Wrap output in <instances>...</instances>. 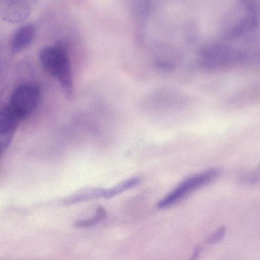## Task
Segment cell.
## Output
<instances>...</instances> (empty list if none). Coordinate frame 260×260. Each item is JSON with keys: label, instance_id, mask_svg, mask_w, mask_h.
<instances>
[{"label": "cell", "instance_id": "6da1fadb", "mask_svg": "<svg viewBox=\"0 0 260 260\" xmlns=\"http://www.w3.org/2000/svg\"><path fill=\"white\" fill-rule=\"evenodd\" d=\"M41 64L45 70L59 82L66 98L74 96L72 75L67 48L62 43L42 48L39 53Z\"/></svg>", "mask_w": 260, "mask_h": 260}, {"label": "cell", "instance_id": "7a4b0ae2", "mask_svg": "<svg viewBox=\"0 0 260 260\" xmlns=\"http://www.w3.org/2000/svg\"><path fill=\"white\" fill-rule=\"evenodd\" d=\"M220 171L212 168L187 177L157 204L158 209H165L177 204L189 193L214 180Z\"/></svg>", "mask_w": 260, "mask_h": 260}, {"label": "cell", "instance_id": "3957f363", "mask_svg": "<svg viewBox=\"0 0 260 260\" xmlns=\"http://www.w3.org/2000/svg\"><path fill=\"white\" fill-rule=\"evenodd\" d=\"M40 96V89L37 85L24 83L14 90L8 105L16 116L21 120L36 109Z\"/></svg>", "mask_w": 260, "mask_h": 260}, {"label": "cell", "instance_id": "277c9868", "mask_svg": "<svg viewBox=\"0 0 260 260\" xmlns=\"http://www.w3.org/2000/svg\"><path fill=\"white\" fill-rule=\"evenodd\" d=\"M30 6L25 1H10L4 3L1 10L3 19L10 23H19L29 16Z\"/></svg>", "mask_w": 260, "mask_h": 260}, {"label": "cell", "instance_id": "5b68a950", "mask_svg": "<svg viewBox=\"0 0 260 260\" xmlns=\"http://www.w3.org/2000/svg\"><path fill=\"white\" fill-rule=\"evenodd\" d=\"M105 193V188H104L85 187L67 196L62 200V203L65 205H70L101 198H104Z\"/></svg>", "mask_w": 260, "mask_h": 260}, {"label": "cell", "instance_id": "8992f818", "mask_svg": "<svg viewBox=\"0 0 260 260\" xmlns=\"http://www.w3.org/2000/svg\"><path fill=\"white\" fill-rule=\"evenodd\" d=\"M35 32V27L31 24L23 25L16 30L10 42L12 52H18L26 47L32 41Z\"/></svg>", "mask_w": 260, "mask_h": 260}, {"label": "cell", "instance_id": "52a82bcc", "mask_svg": "<svg viewBox=\"0 0 260 260\" xmlns=\"http://www.w3.org/2000/svg\"><path fill=\"white\" fill-rule=\"evenodd\" d=\"M20 121L8 104L0 103V135H7L13 132Z\"/></svg>", "mask_w": 260, "mask_h": 260}, {"label": "cell", "instance_id": "ba28073f", "mask_svg": "<svg viewBox=\"0 0 260 260\" xmlns=\"http://www.w3.org/2000/svg\"><path fill=\"white\" fill-rule=\"evenodd\" d=\"M140 182L141 179L137 176L127 178L110 188H105L104 198L110 199L116 196L130 188L136 186L139 184Z\"/></svg>", "mask_w": 260, "mask_h": 260}, {"label": "cell", "instance_id": "9c48e42d", "mask_svg": "<svg viewBox=\"0 0 260 260\" xmlns=\"http://www.w3.org/2000/svg\"><path fill=\"white\" fill-rule=\"evenodd\" d=\"M107 215L106 210L102 206L96 208L95 214L92 217L81 219L74 223V226L76 228H85L93 226L105 219Z\"/></svg>", "mask_w": 260, "mask_h": 260}, {"label": "cell", "instance_id": "30bf717a", "mask_svg": "<svg viewBox=\"0 0 260 260\" xmlns=\"http://www.w3.org/2000/svg\"><path fill=\"white\" fill-rule=\"evenodd\" d=\"M226 226L222 225L215 232L209 235L205 240V243L208 245H213L221 241L226 234Z\"/></svg>", "mask_w": 260, "mask_h": 260}, {"label": "cell", "instance_id": "8fae6325", "mask_svg": "<svg viewBox=\"0 0 260 260\" xmlns=\"http://www.w3.org/2000/svg\"><path fill=\"white\" fill-rule=\"evenodd\" d=\"M200 253V248L199 247H196L194 249L191 256L188 260H198Z\"/></svg>", "mask_w": 260, "mask_h": 260}, {"label": "cell", "instance_id": "7c38bea8", "mask_svg": "<svg viewBox=\"0 0 260 260\" xmlns=\"http://www.w3.org/2000/svg\"><path fill=\"white\" fill-rule=\"evenodd\" d=\"M2 145L0 144V156L2 154Z\"/></svg>", "mask_w": 260, "mask_h": 260}]
</instances>
